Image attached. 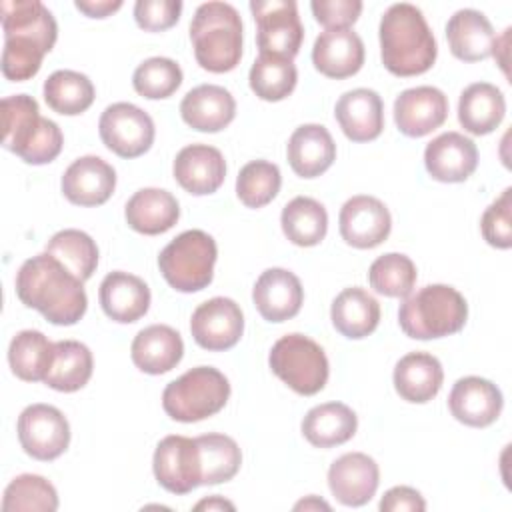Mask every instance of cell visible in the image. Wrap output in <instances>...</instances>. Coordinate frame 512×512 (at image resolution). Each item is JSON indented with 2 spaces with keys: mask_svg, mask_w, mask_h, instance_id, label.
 Wrapping results in <instances>:
<instances>
[{
  "mask_svg": "<svg viewBox=\"0 0 512 512\" xmlns=\"http://www.w3.org/2000/svg\"><path fill=\"white\" fill-rule=\"evenodd\" d=\"M424 166L438 182H464L478 166V148L460 132H444L426 146Z\"/></svg>",
  "mask_w": 512,
  "mask_h": 512,
  "instance_id": "obj_20",
  "label": "cell"
},
{
  "mask_svg": "<svg viewBox=\"0 0 512 512\" xmlns=\"http://www.w3.org/2000/svg\"><path fill=\"white\" fill-rule=\"evenodd\" d=\"M194 510H234V504L220 498V496H210V498H204L200 500Z\"/></svg>",
  "mask_w": 512,
  "mask_h": 512,
  "instance_id": "obj_51",
  "label": "cell"
},
{
  "mask_svg": "<svg viewBox=\"0 0 512 512\" xmlns=\"http://www.w3.org/2000/svg\"><path fill=\"white\" fill-rule=\"evenodd\" d=\"M98 132L108 150L120 158H138L154 142V122L148 112L130 102L110 104L98 122Z\"/></svg>",
  "mask_w": 512,
  "mask_h": 512,
  "instance_id": "obj_11",
  "label": "cell"
},
{
  "mask_svg": "<svg viewBox=\"0 0 512 512\" xmlns=\"http://www.w3.org/2000/svg\"><path fill=\"white\" fill-rule=\"evenodd\" d=\"M414 262L400 252H388L378 256L368 270L370 286L388 298H406L416 284Z\"/></svg>",
  "mask_w": 512,
  "mask_h": 512,
  "instance_id": "obj_43",
  "label": "cell"
},
{
  "mask_svg": "<svg viewBox=\"0 0 512 512\" xmlns=\"http://www.w3.org/2000/svg\"><path fill=\"white\" fill-rule=\"evenodd\" d=\"M64 144L56 122L40 116L38 102L28 94H14L2 100V146L26 164L52 162Z\"/></svg>",
  "mask_w": 512,
  "mask_h": 512,
  "instance_id": "obj_4",
  "label": "cell"
},
{
  "mask_svg": "<svg viewBox=\"0 0 512 512\" xmlns=\"http://www.w3.org/2000/svg\"><path fill=\"white\" fill-rule=\"evenodd\" d=\"M94 94L92 80L74 70H56L44 82L46 104L62 116L86 112L94 102Z\"/></svg>",
  "mask_w": 512,
  "mask_h": 512,
  "instance_id": "obj_38",
  "label": "cell"
},
{
  "mask_svg": "<svg viewBox=\"0 0 512 512\" xmlns=\"http://www.w3.org/2000/svg\"><path fill=\"white\" fill-rule=\"evenodd\" d=\"M230 398L228 378L212 366H196L162 392V408L176 422H200L218 414Z\"/></svg>",
  "mask_w": 512,
  "mask_h": 512,
  "instance_id": "obj_7",
  "label": "cell"
},
{
  "mask_svg": "<svg viewBox=\"0 0 512 512\" xmlns=\"http://www.w3.org/2000/svg\"><path fill=\"white\" fill-rule=\"evenodd\" d=\"M330 318L342 336L358 340L376 330L380 322V304L364 288H344L332 302Z\"/></svg>",
  "mask_w": 512,
  "mask_h": 512,
  "instance_id": "obj_34",
  "label": "cell"
},
{
  "mask_svg": "<svg viewBox=\"0 0 512 512\" xmlns=\"http://www.w3.org/2000/svg\"><path fill=\"white\" fill-rule=\"evenodd\" d=\"M190 332L200 348L222 352L238 344L244 332V314L232 298L216 296L192 312Z\"/></svg>",
  "mask_w": 512,
  "mask_h": 512,
  "instance_id": "obj_14",
  "label": "cell"
},
{
  "mask_svg": "<svg viewBox=\"0 0 512 512\" xmlns=\"http://www.w3.org/2000/svg\"><path fill=\"white\" fill-rule=\"evenodd\" d=\"M286 154L294 174L300 178H316L336 160V144L322 124H302L292 132Z\"/></svg>",
  "mask_w": 512,
  "mask_h": 512,
  "instance_id": "obj_27",
  "label": "cell"
},
{
  "mask_svg": "<svg viewBox=\"0 0 512 512\" xmlns=\"http://www.w3.org/2000/svg\"><path fill=\"white\" fill-rule=\"evenodd\" d=\"M202 466V484L214 486L228 482L236 476L242 464V452L234 438L218 432L202 434L196 438Z\"/></svg>",
  "mask_w": 512,
  "mask_h": 512,
  "instance_id": "obj_39",
  "label": "cell"
},
{
  "mask_svg": "<svg viewBox=\"0 0 512 512\" xmlns=\"http://www.w3.org/2000/svg\"><path fill=\"white\" fill-rule=\"evenodd\" d=\"M18 440L34 460H54L70 444V424L66 416L50 404H30L18 416Z\"/></svg>",
  "mask_w": 512,
  "mask_h": 512,
  "instance_id": "obj_12",
  "label": "cell"
},
{
  "mask_svg": "<svg viewBox=\"0 0 512 512\" xmlns=\"http://www.w3.org/2000/svg\"><path fill=\"white\" fill-rule=\"evenodd\" d=\"M16 296L56 326L76 324L88 306L84 282L48 252L36 254L20 266Z\"/></svg>",
  "mask_w": 512,
  "mask_h": 512,
  "instance_id": "obj_2",
  "label": "cell"
},
{
  "mask_svg": "<svg viewBox=\"0 0 512 512\" xmlns=\"http://www.w3.org/2000/svg\"><path fill=\"white\" fill-rule=\"evenodd\" d=\"M250 12L256 20L260 54L292 60L304 40L298 4L294 0H252Z\"/></svg>",
  "mask_w": 512,
  "mask_h": 512,
  "instance_id": "obj_10",
  "label": "cell"
},
{
  "mask_svg": "<svg viewBox=\"0 0 512 512\" xmlns=\"http://www.w3.org/2000/svg\"><path fill=\"white\" fill-rule=\"evenodd\" d=\"M46 252L52 254L56 260H60L82 282H86L98 266L96 242L92 240V236L76 228H66L56 232L48 240Z\"/></svg>",
  "mask_w": 512,
  "mask_h": 512,
  "instance_id": "obj_41",
  "label": "cell"
},
{
  "mask_svg": "<svg viewBox=\"0 0 512 512\" xmlns=\"http://www.w3.org/2000/svg\"><path fill=\"white\" fill-rule=\"evenodd\" d=\"M480 230L484 240L500 250L512 246V188H506L482 214Z\"/></svg>",
  "mask_w": 512,
  "mask_h": 512,
  "instance_id": "obj_46",
  "label": "cell"
},
{
  "mask_svg": "<svg viewBox=\"0 0 512 512\" xmlns=\"http://www.w3.org/2000/svg\"><path fill=\"white\" fill-rule=\"evenodd\" d=\"M280 224L282 232L292 244L308 248L324 240L328 230V214L318 200L310 196H296L282 208Z\"/></svg>",
  "mask_w": 512,
  "mask_h": 512,
  "instance_id": "obj_36",
  "label": "cell"
},
{
  "mask_svg": "<svg viewBox=\"0 0 512 512\" xmlns=\"http://www.w3.org/2000/svg\"><path fill=\"white\" fill-rule=\"evenodd\" d=\"M116 188L114 168L100 156L76 158L62 176V194L76 206H100Z\"/></svg>",
  "mask_w": 512,
  "mask_h": 512,
  "instance_id": "obj_21",
  "label": "cell"
},
{
  "mask_svg": "<svg viewBox=\"0 0 512 512\" xmlns=\"http://www.w3.org/2000/svg\"><path fill=\"white\" fill-rule=\"evenodd\" d=\"M98 298L104 314L120 324L140 320L150 308V288L146 282L122 270L104 276Z\"/></svg>",
  "mask_w": 512,
  "mask_h": 512,
  "instance_id": "obj_26",
  "label": "cell"
},
{
  "mask_svg": "<svg viewBox=\"0 0 512 512\" xmlns=\"http://www.w3.org/2000/svg\"><path fill=\"white\" fill-rule=\"evenodd\" d=\"M442 382V364L428 352H410L402 356L394 366V388L406 402H430L440 392Z\"/></svg>",
  "mask_w": 512,
  "mask_h": 512,
  "instance_id": "obj_29",
  "label": "cell"
},
{
  "mask_svg": "<svg viewBox=\"0 0 512 512\" xmlns=\"http://www.w3.org/2000/svg\"><path fill=\"white\" fill-rule=\"evenodd\" d=\"M504 398L500 388L480 376H464L456 380L448 396L452 416L472 428L494 424L502 412Z\"/></svg>",
  "mask_w": 512,
  "mask_h": 512,
  "instance_id": "obj_18",
  "label": "cell"
},
{
  "mask_svg": "<svg viewBox=\"0 0 512 512\" xmlns=\"http://www.w3.org/2000/svg\"><path fill=\"white\" fill-rule=\"evenodd\" d=\"M54 358V342L38 330L18 332L8 348L12 372L24 382H44Z\"/></svg>",
  "mask_w": 512,
  "mask_h": 512,
  "instance_id": "obj_37",
  "label": "cell"
},
{
  "mask_svg": "<svg viewBox=\"0 0 512 512\" xmlns=\"http://www.w3.org/2000/svg\"><path fill=\"white\" fill-rule=\"evenodd\" d=\"M182 84V70L172 58L152 56L138 64L132 74L134 90L148 100L172 96Z\"/></svg>",
  "mask_w": 512,
  "mask_h": 512,
  "instance_id": "obj_45",
  "label": "cell"
},
{
  "mask_svg": "<svg viewBox=\"0 0 512 512\" xmlns=\"http://www.w3.org/2000/svg\"><path fill=\"white\" fill-rule=\"evenodd\" d=\"M252 300L264 320L284 322L300 312L304 290L294 272L286 268H268L258 276L252 288Z\"/></svg>",
  "mask_w": 512,
  "mask_h": 512,
  "instance_id": "obj_19",
  "label": "cell"
},
{
  "mask_svg": "<svg viewBox=\"0 0 512 512\" xmlns=\"http://www.w3.org/2000/svg\"><path fill=\"white\" fill-rule=\"evenodd\" d=\"M380 510L382 512H402V510L422 512L426 510V502L418 490L410 486H394L382 496Z\"/></svg>",
  "mask_w": 512,
  "mask_h": 512,
  "instance_id": "obj_49",
  "label": "cell"
},
{
  "mask_svg": "<svg viewBox=\"0 0 512 512\" xmlns=\"http://www.w3.org/2000/svg\"><path fill=\"white\" fill-rule=\"evenodd\" d=\"M310 8L316 22L326 26V30L350 28L362 12V2L360 0H314Z\"/></svg>",
  "mask_w": 512,
  "mask_h": 512,
  "instance_id": "obj_48",
  "label": "cell"
},
{
  "mask_svg": "<svg viewBox=\"0 0 512 512\" xmlns=\"http://www.w3.org/2000/svg\"><path fill=\"white\" fill-rule=\"evenodd\" d=\"M280 168L268 160H252L236 178V194L248 208H262L280 192Z\"/></svg>",
  "mask_w": 512,
  "mask_h": 512,
  "instance_id": "obj_44",
  "label": "cell"
},
{
  "mask_svg": "<svg viewBox=\"0 0 512 512\" xmlns=\"http://www.w3.org/2000/svg\"><path fill=\"white\" fill-rule=\"evenodd\" d=\"M358 428L354 410L342 402H324L310 408L302 420L304 438L316 448H332L348 442Z\"/></svg>",
  "mask_w": 512,
  "mask_h": 512,
  "instance_id": "obj_33",
  "label": "cell"
},
{
  "mask_svg": "<svg viewBox=\"0 0 512 512\" xmlns=\"http://www.w3.org/2000/svg\"><path fill=\"white\" fill-rule=\"evenodd\" d=\"M448 98L436 86H416L400 92L394 102V122L404 136L422 138L446 122Z\"/></svg>",
  "mask_w": 512,
  "mask_h": 512,
  "instance_id": "obj_17",
  "label": "cell"
},
{
  "mask_svg": "<svg viewBox=\"0 0 512 512\" xmlns=\"http://www.w3.org/2000/svg\"><path fill=\"white\" fill-rule=\"evenodd\" d=\"M92 366V352L86 344L78 340L54 342V358L44 384L58 392H76L88 384Z\"/></svg>",
  "mask_w": 512,
  "mask_h": 512,
  "instance_id": "obj_35",
  "label": "cell"
},
{
  "mask_svg": "<svg viewBox=\"0 0 512 512\" xmlns=\"http://www.w3.org/2000/svg\"><path fill=\"white\" fill-rule=\"evenodd\" d=\"M56 508V488L44 476L20 474L4 490V512H54Z\"/></svg>",
  "mask_w": 512,
  "mask_h": 512,
  "instance_id": "obj_42",
  "label": "cell"
},
{
  "mask_svg": "<svg viewBox=\"0 0 512 512\" xmlns=\"http://www.w3.org/2000/svg\"><path fill=\"white\" fill-rule=\"evenodd\" d=\"M320 508L330 510V504H326L324 500H320V498H316V496H308L306 500H300V502L294 506V510H320Z\"/></svg>",
  "mask_w": 512,
  "mask_h": 512,
  "instance_id": "obj_52",
  "label": "cell"
},
{
  "mask_svg": "<svg viewBox=\"0 0 512 512\" xmlns=\"http://www.w3.org/2000/svg\"><path fill=\"white\" fill-rule=\"evenodd\" d=\"M182 12L180 0H138L134 4V20L146 32H162L172 28Z\"/></svg>",
  "mask_w": 512,
  "mask_h": 512,
  "instance_id": "obj_47",
  "label": "cell"
},
{
  "mask_svg": "<svg viewBox=\"0 0 512 512\" xmlns=\"http://www.w3.org/2000/svg\"><path fill=\"white\" fill-rule=\"evenodd\" d=\"M218 248L204 230H186L178 234L158 256V268L164 280L178 292H198L212 282Z\"/></svg>",
  "mask_w": 512,
  "mask_h": 512,
  "instance_id": "obj_8",
  "label": "cell"
},
{
  "mask_svg": "<svg viewBox=\"0 0 512 512\" xmlns=\"http://www.w3.org/2000/svg\"><path fill=\"white\" fill-rule=\"evenodd\" d=\"M380 56L394 76H418L432 68L438 46L420 8L392 4L380 20Z\"/></svg>",
  "mask_w": 512,
  "mask_h": 512,
  "instance_id": "obj_3",
  "label": "cell"
},
{
  "mask_svg": "<svg viewBox=\"0 0 512 512\" xmlns=\"http://www.w3.org/2000/svg\"><path fill=\"white\" fill-rule=\"evenodd\" d=\"M334 116L352 142H370L382 134L384 104L378 92L370 88H354L344 92L334 108Z\"/></svg>",
  "mask_w": 512,
  "mask_h": 512,
  "instance_id": "obj_24",
  "label": "cell"
},
{
  "mask_svg": "<svg viewBox=\"0 0 512 512\" xmlns=\"http://www.w3.org/2000/svg\"><path fill=\"white\" fill-rule=\"evenodd\" d=\"M0 14L4 30L2 74L12 82L28 80L38 74L44 56L54 48L58 24L38 0H4Z\"/></svg>",
  "mask_w": 512,
  "mask_h": 512,
  "instance_id": "obj_1",
  "label": "cell"
},
{
  "mask_svg": "<svg viewBox=\"0 0 512 512\" xmlns=\"http://www.w3.org/2000/svg\"><path fill=\"white\" fill-rule=\"evenodd\" d=\"M340 236L346 244L366 250L382 244L392 230V216L384 202L374 196H352L338 216Z\"/></svg>",
  "mask_w": 512,
  "mask_h": 512,
  "instance_id": "obj_15",
  "label": "cell"
},
{
  "mask_svg": "<svg viewBox=\"0 0 512 512\" xmlns=\"http://www.w3.org/2000/svg\"><path fill=\"white\" fill-rule=\"evenodd\" d=\"M176 182L194 196L216 192L226 178V160L222 152L208 144L184 146L174 160Z\"/></svg>",
  "mask_w": 512,
  "mask_h": 512,
  "instance_id": "obj_22",
  "label": "cell"
},
{
  "mask_svg": "<svg viewBox=\"0 0 512 512\" xmlns=\"http://www.w3.org/2000/svg\"><path fill=\"white\" fill-rule=\"evenodd\" d=\"M196 62L214 74L230 72L242 58V20L228 2L200 4L190 22Z\"/></svg>",
  "mask_w": 512,
  "mask_h": 512,
  "instance_id": "obj_5",
  "label": "cell"
},
{
  "mask_svg": "<svg viewBox=\"0 0 512 512\" xmlns=\"http://www.w3.org/2000/svg\"><path fill=\"white\" fill-rule=\"evenodd\" d=\"M468 304L448 284H428L408 294L398 308L402 332L414 340H432L456 334L464 328Z\"/></svg>",
  "mask_w": 512,
  "mask_h": 512,
  "instance_id": "obj_6",
  "label": "cell"
},
{
  "mask_svg": "<svg viewBox=\"0 0 512 512\" xmlns=\"http://www.w3.org/2000/svg\"><path fill=\"white\" fill-rule=\"evenodd\" d=\"M74 6L88 18H106L122 8L120 0H76Z\"/></svg>",
  "mask_w": 512,
  "mask_h": 512,
  "instance_id": "obj_50",
  "label": "cell"
},
{
  "mask_svg": "<svg viewBox=\"0 0 512 512\" xmlns=\"http://www.w3.org/2000/svg\"><path fill=\"white\" fill-rule=\"evenodd\" d=\"M380 484V470L372 456L348 452L336 458L328 468V486L332 496L344 506H364L370 502Z\"/></svg>",
  "mask_w": 512,
  "mask_h": 512,
  "instance_id": "obj_16",
  "label": "cell"
},
{
  "mask_svg": "<svg viewBox=\"0 0 512 512\" xmlns=\"http://www.w3.org/2000/svg\"><path fill=\"white\" fill-rule=\"evenodd\" d=\"M158 484L172 494H188L202 486V466L196 438L166 436L158 442L152 458Z\"/></svg>",
  "mask_w": 512,
  "mask_h": 512,
  "instance_id": "obj_13",
  "label": "cell"
},
{
  "mask_svg": "<svg viewBox=\"0 0 512 512\" xmlns=\"http://www.w3.org/2000/svg\"><path fill=\"white\" fill-rule=\"evenodd\" d=\"M268 364L296 394H318L328 382V358L318 342L304 334H286L274 342Z\"/></svg>",
  "mask_w": 512,
  "mask_h": 512,
  "instance_id": "obj_9",
  "label": "cell"
},
{
  "mask_svg": "<svg viewBox=\"0 0 512 512\" xmlns=\"http://www.w3.org/2000/svg\"><path fill=\"white\" fill-rule=\"evenodd\" d=\"M124 216L132 230L146 236H156L168 232L178 222L180 206L168 190L142 188L126 202Z\"/></svg>",
  "mask_w": 512,
  "mask_h": 512,
  "instance_id": "obj_31",
  "label": "cell"
},
{
  "mask_svg": "<svg viewBox=\"0 0 512 512\" xmlns=\"http://www.w3.org/2000/svg\"><path fill=\"white\" fill-rule=\"evenodd\" d=\"M184 354V342L180 334L166 324H152L140 330L130 346L132 362L146 374L170 372Z\"/></svg>",
  "mask_w": 512,
  "mask_h": 512,
  "instance_id": "obj_28",
  "label": "cell"
},
{
  "mask_svg": "<svg viewBox=\"0 0 512 512\" xmlns=\"http://www.w3.org/2000/svg\"><path fill=\"white\" fill-rule=\"evenodd\" d=\"M248 82L260 100L278 102L292 94L298 82V72L288 58L260 54L250 68Z\"/></svg>",
  "mask_w": 512,
  "mask_h": 512,
  "instance_id": "obj_40",
  "label": "cell"
},
{
  "mask_svg": "<svg viewBox=\"0 0 512 512\" xmlns=\"http://www.w3.org/2000/svg\"><path fill=\"white\" fill-rule=\"evenodd\" d=\"M504 114V94L490 82H474L460 94L458 120L462 128L474 136H484L496 130L504 120Z\"/></svg>",
  "mask_w": 512,
  "mask_h": 512,
  "instance_id": "obj_32",
  "label": "cell"
},
{
  "mask_svg": "<svg viewBox=\"0 0 512 512\" xmlns=\"http://www.w3.org/2000/svg\"><path fill=\"white\" fill-rule=\"evenodd\" d=\"M450 52L462 62H480L492 54L494 28L490 20L472 8L454 12L446 24Z\"/></svg>",
  "mask_w": 512,
  "mask_h": 512,
  "instance_id": "obj_30",
  "label": "cell"
},
{
  "mask_svg": "<svg viewBox=\"0 0 512 512\" xmlns=\"http://www.w3.org/2000/svg\"><path fill=\"white\" fill-rule=\"evenodd\" d=\"M182 120L198 132H220L236 116L234 96L218 84H200L180 102Z\"/></svg>",
  "mask_w": 512,
  "mask_h": 512,
  "instance_id": "obj_25",
  "label": "cell"
},
{
  "mask_svg": "<svg viewBox=\"0 0 512 512\" xmlns=\"http://www.w3.org/2000/svg\"><path fill=\"white\" fill-rule=\"evenodd\" d=\"M314 68L328 78L354 76L364 64V42L350 28H332L320 32L312 48Z\"/></svg>",
  "mask_w": 512,
  "mask_h": 512,
  "instance_id": "obj_23",
  "label": "cell"
}]
</instances>
